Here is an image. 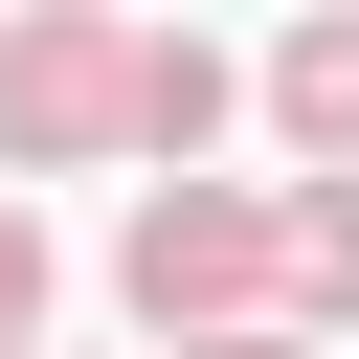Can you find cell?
Listing matches in <instances>:
<instances>
[{
  "instance_id": "1",
  "label": "cell",
  "mask_w": 359,
  "mask_h": 359,
  "mask_svg": "<svg viewBox=\"0 0 359 359\" xmlns=\"http://www.w3.org/2000/svg\"><path fill=\"white\" fill-rule=\"evenodd\" d=\"M157 157V22L135 0H22L0 22V180H90Z\"/></svg>"
},
{
  "instance_id": "2",
  "label": "cell",
  "mask_w": 359,
  "mask_h": 359,
  "mask_svg": "<svg viewBox=\"0 0 359 359\" xmlns=\"http://www.w3.org/2000/svg\"><path fill=\"white\" fill-rule=\"evenodd\" d=\"M112 292L157 314V359H180V337H247V314H292V202H247V180H157V202L112 224Z\"/></svg>"
},
{
  "instance_id": "3",
  "label": "cell",
  "mask_w": 359,
  "mask_h": 359,
  "mask_svg": "<svg viewBox=\"0 0 359 359\" xmlns=\"http://www.w3.org/2000/svg\"><path fill=\"white\" fill-rule=\"evenodd\" d=\"M269 135H292L314 180H359V0H314V22L269 45Z\"/></svg>"
},
{
  "instance_id": "4",
  "label": "cell",
  "mask_w": 359,
  "mask_h": 359,
  "mask_svg": "<svg viewBox=\"0 0 359 359\" xmlns=\"http://www.w3.org/2000/svg\"><path fill=\"white\" fill-rule=\"evenodd\" d=\"M292 337H359V180H292Z\"/></svg>"
},
{
  "instance_id": "5",
  "label": "cell",
  "mask_w": 359,
  "mask_h": 359,
  "mask_svg": "<svg viewBox=\"0 0 359 359\" xmlns=\"http://www.w3.org/2000/svg\"><path fill=\"white\" fill-rule=\"evenodd\" d=\"M202 135H224V45L157 22V180H202Z\"/></svg>"
},
{
  "instance_id": "6",
  "label": "cell",
  "mask_w": 359,
  "mask_h": 359,
  "mask_svg": "<svg viewBox=\"0 0 359 359\" xmlns=\"http://www.w3.org/2000/svg\"><path fill=\"white\" fill-rule=\"evenodd\" d=\"M45 337V224H22V180H0V359Z\"/></svg>"
},
{
  "instance_id": "7",
  "label": "cell",
  "mask_w": 359,
  "mask_h": 359,
  "mask_svg": "<svg viewBox=\"0 0 359 359\" xmlns=\"http://www.w3.org/2000/svg\"><path fill=\"white\" fill-rule=\"evenodd\" d=\"M180 359H314V337H292V314H247V337H180Z\"/></svg>"
},
{
  "instance_id": "8",
  "label": "cell",
  "mask_w": 359,
  "mask_h": 359,
  "mask_svg": "<svg viewBox=\"0 0 359 359\" xmlns=\"http://www.w3.org/2000/svg\"><path fill=\"white\" fill-rule=\"evenodd\" d=\"M0 22H22V0H0Z\"/></svg>"
}]
</instances>
